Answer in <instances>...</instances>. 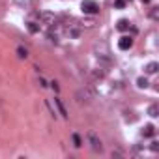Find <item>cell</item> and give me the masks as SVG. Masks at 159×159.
<instances>
[{
    "mask_svg": "<svg viewBox=\"0 0 159 159\" xmlns=\"http://www.w3.org/2000/svg\"><path fill=\"white\" fill-rule=\"evenodd\" d=\"M96 97V92L92 88H84V90H79L77 92V99L82 103V101H90V99H94Z\"/></svg>",
    "mask_w": 159,
    "mask_h": 159,
    "instance_id": "cell-1",
    "label": "cell"
},
{
    "mask_svg": "<svg viewBox=\"0 0 159 159\" xmlns=\"http://www.w3.org/2000/svg\"><path fill=\"white\" fill-rule=\"evenodd\" d=\"M81 8H82V11H84V13H90V15L99 11V8H97V4L94 2V0H84V2L81 4Z\"/></svg>",
    "mask_w": 159,
    "mask_h": 159,
    "instance_id": "cell-2",
    "label": "cell"
},
{
    "mask_svg": "<svg viewBox=\"0 0 159 159\" xmlns=\"http://www.w3.org/2000/svg\"><path fill=\"white\" fill-rule=\"evenodd\" d=\"M88 142H90V146H92L94 152H101V150H103L101 141L97 139V135H96V133H88Z\"/></svg>",
    "mask_w": 159,
    "mask_h": 159,
    "instance_id": "cell-3",
    "label": "cell"
},
{
    "mask_svg": "<svg viewBox=\"0 0 159 159\" xmlns=\"http://www.w3.org/2000/svg\"><path fill=\"white\" fill-rule=\"evenodd\" d=\"M39 19H41L43 25H49V26H53L54 22H56V15L51 13V11H43V13L39 15Z\"/></svg>",
    "mask_w": 159,
    "mask_h": 159,
    "instance_id": "cell-4",
    "label": "cell"
},
{
    "mask_svg": "<svg viewBox=\"0 0 159 159\" xmlns=\"http://www.w3.org/2000/svg\"><path fill=\"white\" fill-rule=\"evenodd\" d=\"M131 45H133V39H131L129 36H124V38H120V41H118V47H120L122 51L131 49Z\"/></svg>",
    "mask_w": 159,
    "mask_h": 159,
    "instance_id": "cell-5",
    "label": "cell"
},
{
    "mask_svg": "<svg viewBox=\"0 0 159 159\" xmlns=\"http://www.w3.org/2000/svg\"><path fill=\"white\" fill-rule=\"evenodd\" d=\"M157 70H159V64H157V62H150V64H148V66L144 67V71H146L148 75H153V73H155Z\"/></svg>",
    "mask_w": 159,
    "mask_h": 159,
    "instance_id": "cell-6",
    "label": "cell"
},
{
    "mask_svg": "<svg viewBox=\"0 0 159 159\" xmlns=\"http://www.w3.org/2000/svg\"><path fill=\"white\" fill-rule=\"evenodd\" d=\"M54 105L58 107V110H60V114H62L64 118H67V110H66V107H64V103H62V99H54Z\"/></svg>",
    "mask_w": 159,
    "mask_h": 159,
    "instance_id": "cell-7",
    "label": "cell"
},
{
    "mask_svg": "<svg viewBox=\"0 0 159 159\" xmlns=\"http://www.w3.org/2000/svg\"><path fill=\"white\" fill-rule=\"evenodd\" d=\"M153 133H155V127H153L152 124H148V125L142 129V135H144V137H153Z\"/></svg>",
    "mask_w": 159,
    "mask_h": 159,
    "instance_id": "cell-8",
    "label": "cell"
},
{
    "mask_svg": "<svg viewBox=\"0 0 159 159\" xmlns=\"http://www.w3.org/2000/svg\"><path fill=\"white\" fill-rule=\"evenodd\" d=\"M127 28H129V22H127L125 19H120V21H118V30H120V32H125Z\"/></svg>",
    "mask_w": 159,
    "mask_h": 159,
    "instance_id": "cell-9",
    "label": "cell"
},
{
    "mask_svg": "<svg viewBox=\"0 0 159 159\" xmlns=\"http://www.w3.org/2000/svg\"><path fill=\"white\" fill-rule=\"evenodd\" d=\"M148 114H150L152 118H155V116L159 114V107H157V105H150V107H148Z\"/></svg>",
    "mask_w": 159,
    "mask_h": 159,
    "instance_id": "cell-10",
    "label": "cell"
},
{
    "mask_svg": "<svg viewBox=\"0 0 159 159\" xmlns=\"http://www.w3.org/2000/svg\"><path fill=\"white\" fill-rule=\"evenodd\" d=\"M82 26L92 28V26H96V21H94V19H82Z\"/></svg>",
    "mask_w": 159,
    "mask_h": 159,
    "instance_id": "cell-11",
    "label": "cell"
},
{
    "mask_svg": "<svg viewBox=\"0 0 159 159\" xmlns=\"http://www.w3.org/2000/svg\"><path fill=\"white\" fill-rule=\"evenodd\" d=\"M137 86H139V88H146V86H148V79H146V77L137 79Z\"/></svg>",
    "mask_w": 159,
    "mask_h": 159,
    "instance_id": "cell-12",
    "label": "cell"
},
{
    "mask_svg": "<svg viewBox=\"0 0 159 159\" xmlns=\"http://www.w3.org/2000/svg\"><path fill=\"white\" fill-rule=\"evenodd\" d=\"M28 30H30V34H38L39 32V26L36 25V22H28Z\"/></svg>",
    "mask_w": 159,
    "mask_h": 159,
    "instance_id": "cell-13",
    "label": "cell"
},
{
    "mask_svg": "<svg viewBox=\"0 0 159 159\" xmlns=\"http://www.w3.org/2000/svg\"><path fill=\"white\" fill-rule=\"evenodd\" d=\"M17 54H19V58H26V56H28V51H26L25 47H19V49H17Z\"/></svg>",
    "mask_w": 159,
    "mask_h": 159,
    "instance_id": "cell-14",
    "label": "cell"
},
{
    "mask_svg": "<svg viewBox=\"0 0 159 159\" xmlns=\"http://www.w3.org/2000/svg\"><path fill=\"white\" fill-rule=\"evenodd\" d=\"M92 75H94V79H103V77H105V71H101V70H94Z\"/></svg>",
    "mask_w": 159,
    "mask_h": 159,
    "instance_id": "cell-15",
    "label": "cell"
},
{
    "mask_svg": "<svg viewBox=\"0 0 159 159\" xmlns=\"http://www.w3.org/2000/svg\"><path fill=\"white\" fill-rule=\"evenodd\" d=\"M73 144L79 148V146H82V141H81V137H79V135H73Z\"/></svg>",
    "mask_w": 159,
    "mask_h": 159,
    "instance_id": "cell-16",
    "label": "cell"
},
{
    "mask_svg": "<svg viewBox=\"0 0 159 159\" xmlns=\"http://www.w3.org/2000/svg\"><path fill=\"white\" fill-rule=\"evenodd\" d=\"M150 148H152V152H157V150H159V142H157V141H153V142L150 144Z\"/></svg>",
    "mask_w": 159,
    "mask_h": 159,
    "instance_id": "cell-17",
    "label": "cell"
},
{
    "mask_svg": "<svg viewBox=\"0 0 159 159\" xmlns=\"http://www.w3.org/2000/svg\"><path fill=\"white\" fill-rule=\"evenodd\" d=\"M38 82H39V86H41V88H45V86H47V81H45L43 77H39V79H38Z\"/></svg>",
    "mask_w": 159,
    "mask_h": 159,
    "instance_id": "cell-18",
    "label": "cell"
},
{
    "mask_svg": "<svg viewBox=\"0 0 159 159\" xmlns=\"http://www.w3.org/2000/svg\"><path fill=\"white\" fill-rule=\"evenodd\" d=\"M114 6H116V8H124V6H125V2H124V0H116Z\"/></svg>",
    "mask_w": 159,
    "mask_h": 159,
    "instance_id": "cell-19",
    "label": "cell"
},
{
    "mask_svg": "<svg viewBox=\"0 0 159 159\" xmlns=\"http://www.w3.org/2000/svg\"><path fill=\"white\" fill-rule=\"evenodd\" d=\"M51 86H53L54 92H58V90H60V86H58V82H56V81H53V82H51Z\"/></svg>",
    "mask_w": 159,
    "mask_h": 159,
    "instance_id": "cell-20",
    "label": "cell"
},
{
    "mask_svg": "<svg viewBox=\"0 0 159 159\" xmlns=\"http://www.w3.org/2000/svg\"><path fill=\"white\" fill-rule=\"evenodd\" d=\"M142 2H144V4H148V2H152V0H142Z\"/></svg>",
    "mask_w": 159,
    "mask_h": 159,
    "instance_id": "cell-21",
    "label": "cell"
}]
</instances>
